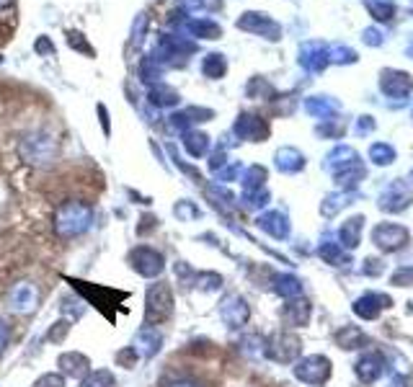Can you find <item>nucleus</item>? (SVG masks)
<instances>
[{
    "mask_svg": "<svg viewBox=\"0 0 413 387\" xmlns=\"http://www.w3.org/2000/svg\"><path fill=\"white\" fill-rule=\"evenodd\" d=\"M6 6H11V0H0V8H6Z\"/></svg>",
    "mask_w": 413,
    "mask_h": 387,
    "instance_id": "nucleus-1",
    "label": "nucleus"
}]
</instances>
